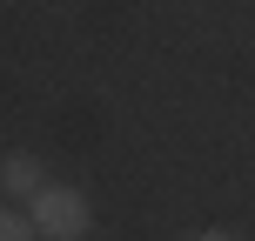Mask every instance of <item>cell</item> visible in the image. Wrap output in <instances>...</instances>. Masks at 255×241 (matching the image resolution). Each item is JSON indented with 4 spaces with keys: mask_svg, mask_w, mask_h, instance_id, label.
I'll list each match as a JSON object with an SVG mask.
<instances>
[{
    "mask_svg": "<svg viewBox=\"0 0 255 241\" xmlns=\"http://www.w3.org/2000/svg\"><path fill=\"white\" fill-rule=\"evenodd\" d=\"M34 228L54 235V241H81V228H88V201H81L74 188H40L34 194Z\"/></svg>",
    "mask_w": 255,
    "mask_h": 241,
    "instance_id": "cell-1",
    "label": "cell"
},
{
    "mask_svg": "<svg viewBox=\"0 0 255 241\" xmlns=\"http://www.w3.org/2000/svg\"><path fill=\"white\" fill-rule=\"evenodd\" d=\"M0 188L13 194V201H34L47 181H40V161L34 154H13V161H0Z\"/></svg>",
    "mask_w": 255,
    "mask_h": 241,
    "instance_id": "cell-2",
    "label": "cell"
},
{
    "mask_svg": "<svg viewBox=\"0 0 255 241\" xmlns=\"http://www.w3.org/2000/svg\"><path fill=\"white\" fill-rule=\"evenodd\" d=\"M0 241H34V221H20V215L0 208Z\"/></svg>",
    "mask_w": 255,
    "mask_h": 241,
    "instance_id": "cell-3",
    "label": "cell"
},
{
    "mask_svg": "<svg viewBox=\"0 0 255 241\" xmlns=\"http://www.w3.org/2000/svg\"><path fill=\"white\" fill-rule=\"evenodd\" d=\"M195 241H235V235H195Z\"/></svg>",
    "mask_w": 255,
    "mask_h": 241,
    "instance_id": "cell-4",
    "label": "cell"
}]
</instances>
